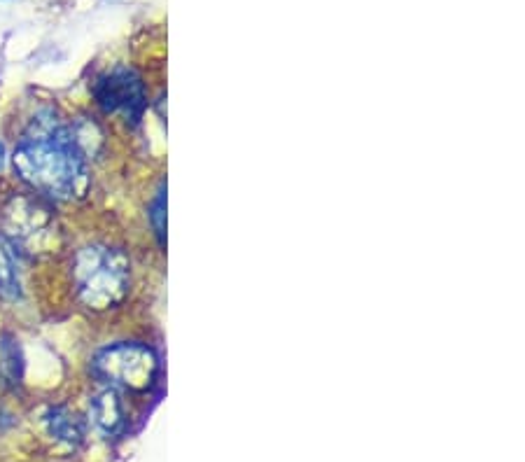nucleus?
Masks as SVG:
<instances>
[{"instance_id": "1", "label": "nucleus", "mask_w": 525, "mask_h": 462, "mask_svg": "<svg viewBox=\"0 0 525 462\" xmlns=\"http://www.w3.org/2000/svg\"><path fill=\"white\" fill-rule=\"evenodd\" d=\"M12 161L19 178L52 201H68L82 189L84 150L80 138L66 129L52 110L33 119Z\"/></svg>"}, {"instance_id": "7", "label": "nucleus", "mask_w": 525, "mask_h": 462, "mask_svg": "<svg viewBox=\"0 0 525 462\" xmlns=\"http://www.w3.org/2000/svg\"><path fill=\"white\" fill-rule=\"evenodd\" d=\"M47 430L52 437L59 441H66L70 446H77L84 439V425L82 418L77 416L75 411L63 409V406H56V409H49L47 413Z\"/></svg>"}, {"instance_id": "8", "label": "nucleus", "mask_w": 525, "mask_h": 462, "mask_svg": "<svg viewBox=\"0 0 525 462\" xmlns=\"http://www.w3.org/2000/svg\"><path fill=\"white\" fill-rule=\"evenodd\" d=\"M21 294L19 271L14 266V257L7 245L0 241V297L3 299H17Z\"/></svg>"}, {"instance_id": "6", "label": "nucleus", "mask_w": 525, "mask_h": 462, "mask_svg": "<svg viewBox=\"0 0 525 462\" xmlns=\"http://www.w3.org/2000/svg\"><path fill=\"white\" fill-rule=\"evenodd\" d=\"M91 413H94V423L105 434H115L124 425L122 399H119L115 388H108L101 395H96L94 404H91Z\"/></svg>"}, {"instance_id": "3", "label": "nucleus", "mask_w": 525, "mask_h": 462, "mask_svg": "<svg viewBox=\"0 0 525 462\" xmlns=\"http://www.w3.org/2000/svg\"><path fill=\"white\" fill-rule=\"evenodd\" d=\"M94 374L110 388L150 390L157 383L159 360L140 343H117L94 357Z\"/></svg>"}, {"instance_id": "9", "label": "nucleus", "mask_w": 525, "mask_h": 462, "mask_svg": "<svg viewBox=\"0 0 525 462\" xmlns=\"http://www.w3.org/2000/svg\"><path fill=\"white\" fill-rule=\"evenodd\" d=\"M150 217H152L154 231H157L159 241L164 243V234H166V192H164V189H161V192L157 194V199H154Z\"/></svg>"}, {"instance_id": "5", "label": "nucleus", "mask_w": 525, "mask_h": 462, "mask_svg": "<svg viewBox=\"0 0 525 462\" xmlns=\"http://www.w3.org/2000/svg\"><path fill=\"white\" fill-rule=\"evenodd\" d=\"M49 229H52V217L40 201L19 196L5 208V231L14 245L35 248V241L45 238Z\"/></svg>"}, {"instance_id": "4", "label": "nucleus", "mask_w": 525, "mask_h": 462, "mask_svg": "<svg viewBox=\"0 0 525 462\" xmlns=\"http://www.w3.org/2000/svg\"><path fill=\"white\" fill-rule=\"evenodd\" d=\"M94 96L105 112H122L126 119L138 122L145 110V87L136 70L117 66L96 82Z\"/></svg>"}, {"instance_id": "2", "label": "nucleus", "mask_w": 525, "mask_h": 462, "mask_svg": "<svg viewBox=\"0 0 525 462\" xmlns=\"http://www.w3.org/2000/svg\"><path fill=\"white\" fill-rule=\"evenodd\" d=\"M73 283L84 306L91 311H108L129 292V259L108 245H87L75 257Z\"/></svg>"}]
</instances>
